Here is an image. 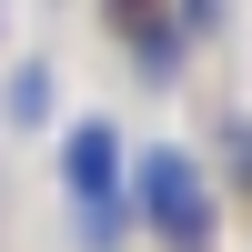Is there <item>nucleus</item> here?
Listing matches in <instances>:
<instances>
[{"label": "nucleus", "mask_w": 252, "mask_h": 252, "mask_svg": "<svg viewBox=\"0 0 252 252\" xmlns=\"http://www.w3.org/2000/svg\"><path fill=\"white\" fill-rule=\"evenodd\" d=\"M141 212H152L161 232L202 242V222H212V212H202V182H192V161H182V152H152V161H141Z\"/></svg>", "instance_id": "1"}, {"label": "nucleus", "mask_w": 252, "mask_h": 252, "mask_svg": "<svg viewBox=\"0 0 252 252\" xmlns=\"http://www.w3.org/2000/svg\"><path fill=\"white\" fill-rule=\"evenodd\" d=\"M71 192L91 202V222H111V131H101V121L71 131Z\"/></svg>", "instance_id": "2"}]
</instances>
